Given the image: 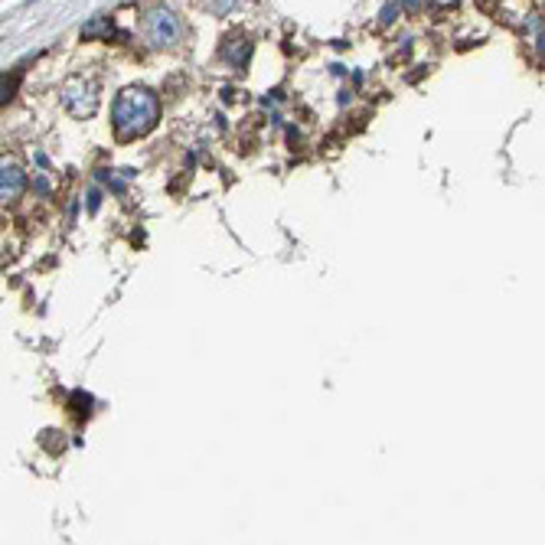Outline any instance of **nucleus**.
<instances>
[{"mask_svg":"<svg viewBox=\"0 0 545 545\" xmlns=\"http://www.w3.org/2000/svg\"><path fill=\"white\" fill-rule=\"evenodd\" d=\"M157 118H160V98L144 85L124 89L112 105V124L118 137H124V141L144 137L157 124Z\"/></svg>","mask_w":545,"mask_h":545,"instance_id":"f257e3e1","label":"nucleus"},{"mask_svg":"<svg viewBox=\"0 0 545 545\" xmlns=\"http://www.w3.org/2000/svg\"><path fill=\"white\" fill-rule=\"evenodd\" d=\"M13 89H17V75H10V79L3 75V101L13 98Z\"/></svg>","mask_w":545,"mask_h":545,"instance_id":"6e6552de","label":"nucleus"},{"mask_svg":"<svg viewBox=\"0 0 545 545\" xmlns=\"http://www.w3.org/2000/svg\"><path fill=\"white\" fill-rule=\"evenodd\" d=\"M539 46H542V50H545V33H542V43H539Z\"/></svg>","mask_w":545,"mask_h":545,"instance_id":"f8f14e48","label":"nucleus"},{"mask_svg":"<svg viewBox=\"0 0 545 545\" xmlns=\"http://www.w3.org/2000/svg\"><path fill=\"white\" fill-rule=\"evenodd\" d=\"M219 56H223V59L229 62V66L242 69V66H248V59H252V43L245 40V36H232V40H225V43H223Z\"/></svg>","mask_w":545,"mask_h":545,"instance_id":"39448f33","label":"nucleus"},{"mask_svg":"<svg viewBox=\"0 0 545 545\" xmlns=\"http://www.w3.org/2000/svg\"><path fill=\"white\" fill-rule=\"evenodd\" d=\"M392 20H395V3H389L382 10V23H392Z\"/></svg>","mask_w":545,"mask_h":545,"instance_id":"1a4fd4ad","label":"nucleus"},{"mask_svg":"<svg viewBox=\"0 0 545 545\" xmlns=\"http://www.w3.org/2000/svg\"><path fill=\"white\" fill-rule=\"evenodd\" d=\"M23 186H27V173L13 160H3V167H0V200L13 202L23 193Z\"/></svg>","mask_w":545,"mask_h":545,"instance_id":"20e7f679","label":"nucleus"},{"mask_svg":"<svg viewBox=\"0 0 545 545\" xmlns=\"http://www.w3.org/2000/svg\"><path fill=\"white\" fill-rule=\"evenodd\" d=\"M112 40L114 36V23L112 17H91L85 27H82V40Z\"/></svg>","mask_w":545,"mask_h":545,"instance_id":"423d86ee","label":"nucleus"},{"mask_svg":"<svg viewBox=\"0 0 545 545\" xmlns=\"http://www.w3.org/2000/svg\"><path fill=\"white\" fill-rule=\"evenodd\" d=\"M89 209H91V212L98 209V193H95V190H91V193H89Z\"/></svg>","mask_w":545,"mask_h":545,"instance_id":"9d476101","label":"nucleus"},{"mask_svg":"<svg viewBox=\"0 0 545 545\" xmlns=\"http://www.w3.org/2000/svg\"><path fill=\"white\" fill-rule=\"evenodd\" d=\"M405 7H418V0H405Z\"/></svg>","mask_w":545,"mask_h":545,"instance_id":"9b49d317","label":"nucleus"},{"mask_svg":"<svg viewBox=\"0 0 545 545\" xmlns=\"http://www.w3.org/2000/svg\"><path fill=\"white\" fill-rule=\"evenodd\" d=\"M209 7L216 13H229V10H235V7H239V0H209Z\"/></svg>","mask_w":545,"mask_h":545,"instance_id":"0eeeda50","label":"nucleus"},{"mask_svg":"<svg viewBox=\"0 0 545 545\" xmlns=\"http://www.w3.org/2000/svg\"><path fill=\"white\" fill-rule=\"evenodd\" d=\"M144 33H147V40L154 46H173V43L180 40V20L167 7H154L144 17Z\"/></svg>","mask_w":545,"mask_h":545,"instance_id":"7ed1b4c3","label":"nucleus"},{"mask_svg":"<svg viewBox=\"0 0 545 545\" xmlns=\"http://www.w3.org/2000/svg\"><path fill=\"white\" fill-rule=\"evenodd\" d=\"M62 105H66L75 118L95 114V108H98V89H95V82L85 79V75H72V79L62 85Z\"/></svg>","mask_w":545,"mask_h":545,"instance_id":"f03ea898","label":"nucleus"}]
</instances>
